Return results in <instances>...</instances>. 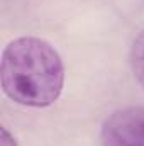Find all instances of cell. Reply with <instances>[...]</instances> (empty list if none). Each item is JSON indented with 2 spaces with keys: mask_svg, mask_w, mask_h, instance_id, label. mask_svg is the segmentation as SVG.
<instances>
[{
  "mask_svg": "<svg viewBox=\"0 0 144 146\" xmlns=\"http://www.w3.org/2000/svg\"><path fill=\"white\" fill-rule=\"evenodd\" d=\"M0 146H17V141L15 138L10 134V131L2 126V136H0Z\"/></svg>",
  "mask_w": 144,
  "mask_h": 146,
  "instance_id": "obj_4",
  "label": "cell"
},
{
  "mask_svg": "<svg viewBox=\"0 0 144 146\" xmlns=\"http://www.w3.org/2000/svg\"><path fill=\"white\" fill-rule=\"evenodd\" d=\"M131 68L134 78L144 87V29L137 34L131 48Z\"/></svg>",
  "mask_w": 144,
  "mask_h": 146,
  "instance_id": "obj_3",
  "label": "cell"
},
{
  "mask_svg": "<svg viewBox=\"0 0 144 146\" xmlns=\"http://www.w3.org/2000/svg\"><path fill=\"white\" fill-rule=\"evenodd\" d=\"M0 78L2 90L10 100L41 109L59 99L65 87V65L51 42L24 36L3 48Z\"/></svg>",
  "mask_w": 144,
  "mask_h": 146,
  "instance_id": "obj_1",
  "label": "cell"
},
{
  "mask_svg": "<svg viewBox=\"0 0 144 146\" xmlns=\"http://www.w3.org/2000/svg\"><path fill=\"white\" fill-rule=\"evenodd\" d=\"M102 146H144V106L112 112L102 124Z\"/></svg>",
  "mask_w": 144,
  "mask_h": 146,
  "instance_id": "obj_2",
  "label": "cell"
}]
</instances>
